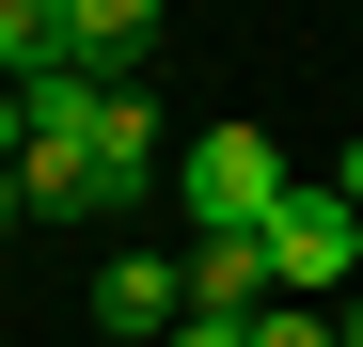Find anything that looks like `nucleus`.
I'll use <instances>...</instances> for the list:
<instances>
[{
    "instance_id": "1",
    "label": "nucleus",
    "mask_w": 363,
    "mask_h": 347,
    "mask_svg": "<svg viewBox=\"0 0 363 347\" xmlns=\"http://www.w3.org/2000/svg\"><path fill=\"white\" fill-rule=\"evenodd\" d=\"M253 237H269V284H284V300H332V284L363 268V205L332 190V174H284V205L253 221Z\"/></svg>"
},
{
    "instance_id": "2",
    "label": "nucleus",
    "mask_w": 363,
    "mask_h": 347,
    "mask_svg": "<svg viewBox=\"0 0 363 347\" xmlns=\"http://www.w3.org/2000/svg\"><path fill=\"white\" fill-rule=\"evenodd\" d=\"M174 190H190V237H237V221L284 205V142H269V127H190Z\"/></svg>"
},
{
    "instance_id": "3",
    "label": "nucleus",
    "mask_w": 363,
    "mask_h": 347,
    "mask_svg": "<svg viewBox=\"0 0 363 347\" xmlns=\"http://www.w3.org/2000/svg\"><path fill=\"white\" fill-rule=\"evenodd\" d=\"M79 190H95V221H127V205L158 190V95H143V79H111V110H95V158H79Z\"/></svg>"
},
{
    "instance_id": "4",
    "label": "nucleus",
    "mask_w": 363,
    "mask_h": 347,
    "mask_svg": "<svg viewBox=\"0 0 363 347\" xmlns=\"http://www.w3.org/2000/svg\"><path fill=\"white\" fill-rule=\"evenodd\" d=\"M174 316H190V268H174V253H111V268H95V331L174 347Z\"/></svg>"
},
{
    "instance_id": "5",
    "label": "nucleus",
    "mask_w": 363,
    "mask_h": 347,
    "mask_svg": "<svg viewBox=\"0 0 363 347\" xmlns=\"http://www.w3.org/2000/svg\"><path fill=\"white\" fill-rule=\"evenodd\" d=\"M0 79H79V0H0Z\"/></svg>"
},
{
    "instance_id": "6",
    "label": "nucleus",
    "mask_w": 363,
    "mask_h": 347,
    "mask_svg": "<svg viewBox=\"0 0 363 347\" xmlns=\"http://www.w3.org/2000/svg\"><path fill=\"white\" fill-rule=\"evenodd\" d=\"M190 300H221V316H269L284 284H269V237L237 221V237H190Z\"/></svg>"
},
{
    "instance_id": "7",
    "label": "nucleus",
    "mask_w": 363,
    "mask_h": 347,
    "mask_svg": "<svg viewBox=\"0 0 363 347\" xmlns=\"http://www.w3.org/2000/svg\"><path fill=\"white\" fill-rule=\"evenodd\" d=\"M158 64V0H79V79H143Z\"/></svg>"
},
{
    "instance_id": "8",
    "label": "nucleus",
    "mask_w": 363,
    "mask_h": 347,
    "mask_svg": "<svg viewBox=\"0 0 363 347\" xmlns=\"http://www.w3.org/2000/svg\"><path fill=\"white\" fill-rule=\"evenodd\" d=\"M253 347H347V331H332V300H269V316H253Z\"/></svg>"
},
{
    "instance_id": "9",
    "label": "nucleus",
    "mask_w": 363,
    "mask_h": 347,
    "mask_svg": "<svg viewBox=\"0 0 363 347\" xmlns=\"http://www.w3.org/2000/svg\"><path fill=\"white\" fill-rule=\"evenodd\" d=\"M174 347H253V316H221V300H190V316H174Z\"/></svg>"
},
{
    "instance_id": "10",
    "label": "nucleus",
    "mask_w": 363,
    "mask_h": 347,
    "mask_svg": "<svg viewBox=\"0 0 363 347\" xmlns=\"http://www.w3.org/2000/svg\"><path fill=\"white\" fill-rule=\"evenodd\" d=\"M16 221H32V190H16V158H0V237H16Z\"/></svg>"
},
{
    "instance_id": "11",
    "label": "nucleus",
    "mask_w": 363,
    "mask_h": 347,
    "mask_svg": "<svg viewBox=\"0 0 363 347\" xmlns=\"http://www.w3.org/2000/svg\"><path fill=\"white\" fill-rule=\"evenodd\" d=\"M332 190H347V205H363V127H347V158H332Z\"/></svg>"
},
{
    "instance_id": "12",
    "label": "nucleus",
    "mask_w": 363,
    "mask_h": 347,
    "mask_svg": "<svg viewBox=\"0 0 363 347\" xmlns=\"http://www.w3.org/2000/svg\"><path fill=\"white\" fill-rule=\"evenodd\" d=\"M332 331H347V347H363V300H347V316H332Z\"/></svg>"
}]
</instances>
